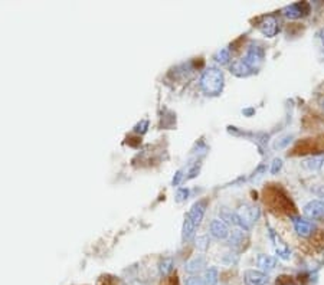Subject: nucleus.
I'll use <instances>...</instances> for the list:
<instances>
[{
	"label": "nucleus",
	"instance_id": "nucleus-3",
	"mask_svg": "<svg viewBox=\"0 0 324 285\" xmlns=\"http://www.w3.org/2000/svg\"><path fill=\"white\" fill-rule=\"evenodd\" d=\"M243 283L245 285H267L270 283V278L265 272L248 270L243 274Z\"/></svg>",
	"mask_w": 324,
	"mask_h": 285
},
{
	"label": "nucleus",
	"instance_id": "nucleus-7",
	"mask_svg": "<svg viewBox=\"0 0 324 285\" xmlns=\"http://www.w3.org/2000/svg\"><path fill=\"white\" fill-rule=\"evenodd\" d=\"M196 229H198V226L193 223V220L190 219L189 215H186L185 222H183V229H182V238H183V241H186V242L192 241V239L195 238Z\"/></svg>",
	"mask_w": 324,
	"mask_h": 285
},
{
	"label": "nucleus",
	"instance_id": "nucleus-17",
	"mask_svg": "<svg viewBox=\"0 0 324 285\" xmlns=\"http://www.w3.org/2000/svg\"><path fill=\"white\" fill-rule=\"evenodd\" d=\"M216 61L219 64H228L229 62V51L228 49H222L216 55Z\"/></svg>",
	"mask_w": 324,
	"mask_h": 285
},
{
	"label": "nucleus",
	"instance_id": "nucleus-1",
	"mask_svg": "<svg viewBox=\"0 0 324 285\" xmlns=\"http://www.w3.org/2000/svg\"><path fill=\"white\" fill-rule=\"evenodd\" d=\"M201 87L208 95L220 94L223 88V74L217 68L206 69L201 77Z\"/></svg>",
	"mask_w": 324,
	"mask_h": 285
},
{
	"label": "nucleus",
	"instance_id": "nucleus-10",
	"mask_svg": "<svg viewBox=\"0 0 324 285\" xmlns=\"http://www.w3.org/2000/svg\"><path fill=\"white\" fill-rule=\"evenodd\" d=\"M261 59H262V51H261L259 48H252V49L248 52V56L245 58L243 62H245L248 67H254L255 62H261Z\"/></svg>",
	"mask_w": 324,
	"mask_h": 285
},
{
	"label": "nucleus",
	"instance_id": "nucleus-13",
	"mask_svg": "<svg viewBox=\"0 0 324 285\" xmlns=\"http://www.w3.org/2000/svg\"><path fill=\"white\" fill-rule=\"evenodd\" d=\"M324 163V156H313L310 159H307L304 162V167L310 169V170H319Z\"/></svg>",
	"mask_w": 324,
	"mask_h": 285
},
{
	"label": "nucleus",
	"instance_id": "nucleus-2",
	"mask_svg": "<svg viewBox=\"0 0 324 285\" xmlns=\"http://www.w3.org/2000/svg\"><path fill=\"white\" fill-rule=\"evenodd\" d=\"M304 215L309 219L324 220V202L323 200H311L304 206Z\"/></svg>",
	"mask_w": 324,
	"mask_h": 285
},
{
	"label": "nucleus",
	"instance_id": "nucleus-9",
	"mask_svg": "<svg viewBox=\"0 0 324 285\" xmlns=\"http://www.w3.org/2000/svg\"><path fill=\"white\" fill-rule=\"evenodd\" d=\"M277 265V259L272 258V257H268V255H259L258 257V267L264 271H271L274 270Z\"/></svg>",
	"mask_w": 324,
	"mask_h": 285
},
{
	"label": "nucleus",
	"instance_id": "nucleus-23",
	"mask_svg": "<svg viewBox=\"0 0 324 285\" xmlns=\"http://www.w3.org/2000/svg\"><path fill=\"white\" fill-rule=\"evenodd\" d=\"M182 176H183V175H182V172H177V175H176V177L173 179V185H175V186H177V185L180 183V179H182Z\"/></svg>",
	"mask_w": 324,
	"mask_h": 285
},
{
	"label": "nucleus",
	"instance_id": "nucleus-22",
	"mask_svg": "<svg viewBox=\"0 0 324 285\" xmlns=\"http://www.w3.org/2000/svg\"><path fill=\"white\" fill-rule=\"evenodd\" d=\"M281 166H283V162H281V160H275V162H274V166H272V169H271V172H272V173H277V170H280Z\"/></svg>",
	"mask_w": 324,
	"mask_h": 285
},
{
	"label": "nucleus",
	"instance_id": "nucleus-11",
	"mask_svg": "<svg viewBox=\"0 0 324 285\" xmlns=\"http://www.w3.org/2000/svg\"><path fill=\"white\" fill-rule=\"evenodd\" d=\"M205 267V259L202 257L199 258H195L190 261L189 264L186 265V271L189 274H196V272H201Z\"/></svg>",
	"mask_w": 324,
	"mask_h": 285
},
{
	"label": "nucleus",
	"instance_id": "nucleus-12",
	"mask_svg": "<svg viewBox=\"0 0 324 285\" xmlns=\"http://www.w3.org/2000/svg\"><path fill=\"white\" fill-rule=\"evenodd\" d=\"M203 281L206 285H216L219 281V272L216 268H209L205 271L203 275Z\"/></svg>",
	"mask_w": 324,
	"mask_h": 285
},
{
	"label": "nucleus",
	"instance_id": "nucleus-8",
	"mask_svg": "<svg viewBox=\"0 0 324 285\" xmlns=\"http://www.w3.org/2000/svg\"><path fill=\"white\" fill-rule=\"evenodd\" d=\"M294 229L300 236H309L313 232V225L306 219H296L294 220Z\"/></svg>",
	"mask_w": 324,
	"mask_h": 285
},
{
	"label": "nucleus",
	"instance_id": "nucleus-18",
	"mask_svg": "<svg viewBox=\"0 0 324 285\" xmlns=\"http://www.w3.org/2000/svg\"><path fill=\"white\" fill-rule=\"evenodd\" d=\"M241 242H243V232L242 231H235L232 232V238H230V245L236 246Z\"/></svg>",
	"mask_w": 324,
	"mask_h": 285
},
{
	"label": "nucleus",
	"instance_id": "nucleus-5",
	"mask_svg": "<svg viewBox=\"0 0 324 285\" xmlns=\"http://www.w3.org/2000/svg\"><path fill=\"white\" fill-rule=\"evenodd\" d=\"M206 204H208L206 200H199V202H196V203L192 206L190 212L188 213L196 226H199L201 222H202L203 216H205V210H206Z\"/></svg>",
	"mask_w": 324,
	"mask_h": 285
},
{
	"label": "nucleus",
	"instance_id": "nucleus-19",
	"mask_svg": "<svg viewBox=\"0 0 324 285\" xmlns=\"http://www.w3.org/2000/svg\"><path fill=\"white\" fill-rule=\"evenodd\" d=\"M185 285H206L203 278L198 277V275H193V277H189L186 281H185Z\"/></svg>",
	"mask_w": 324,
	"mask_h": 285
},
{
	"label": "nucleus",
	"instance_id": "nucleus-6",
	"mask_svg": "<svg viewBox=\"0 0 324 285\" xmlns=\"http://www.w3.org/2000/svg\"><path fill=\"white\" fill-rule=\"evenodd\" d=\"M259 29H261V32H262L265 36H268V38L275 36L277 32H278V25H277L275 17H274V16H267V17L264 19V22L259 25Z\"/></svg>",
	"mask_w": 324,
	"mask_h": 285
},
{
	"label": "nucleus",
	"instance_id": "nucleus-20",
	"mask_svg": "<svg viewBox=\"0 0 324 285\" xmlns=\"http://www.w3.org/2000/svg\"><path fill=\"white\" fill-rule=\"evenodd\" d=\"M189 194V190L188 189H180L177 191V194H176V200L177 202H182V200H185L186 199V196Z\"/></svg>",
	"mask_w": 324,
	"mask_h": 285
},
{
	"label": "nucleus",
	"instance_id": "nucleus-16",
	"mask_svg": "<svg viewBox=\"0 0 324 285\" xmlns=\"http://www.w3.org/2000/svg\"><path fill=\"white\" fill-rule=\"evenodd\" d=\"M196 248L199 249V251H206L208 248H209V236H206V235H203V236H199L198 239H196Z\"/></svg>",
	"mask_w": 324,
	"mask_h": 285
},
{
	"label": "nucleus",
	"instance_id": "nucleus-15",
	"mask_svg": "<svg viewBox=\"0 0 324 285\" xmlns=\"http://www.w3.org/2000/svg\"><path fill=\"white\" fill-rule=\"evenodd\" d=\"M172 271H173V259L164 258L162 262L159 264V272H160V275L166 277V275H169Z\"/></svg>",
	"mask_w": 324,
	"mask_h": 285
},
{
	"label": "nucleus",
	"instance_id": "nucleus-14",
	"mask_svg": "<svg viewBox=\"0 0 324 285\" xmlns=\"http://www.w3.org/2000/svg\"><path fill=\"white\" fill-rule=\"evenodd\" d=\"M307 6V3H297V4H293V6H290L285 12V16H288V17H300L301 14H303V7H306Z\"/></svg>",
	"mask_w": 324,
	"mask_h": 285
},
{
	"label": "nucleus",
	"instance_id": "nucleus-21",
	"mask_svg": "<svg viewBox=\"0 0 324 285\" xmlns=\"http://www.w3.org/2000/svg\"><path fill=\"white\" fill-rule=\"evenodd\" d=\"M277 285H294L291 283V280H290V277H280L278 280H277Z\"/></svg>",
	"mask_w": 324,
	"mask_h": 285
},
{
	"label": "nucleus",
	"instance_id": "nucleus-4",
	"mask_svg": "<svg viewBox=\"0 0 324 285\" xmlns=\"http://www.w3.org/2000/svg\"><path fill=\"white\" fill-rule=\"evenodd\" d=\"M211 235L216 239H226L229 236V229L226 222L222 219H214L211 222Z\"/></svg>",
	"mask_w": 324,
	"mask_h": 285
}]
</instances>
